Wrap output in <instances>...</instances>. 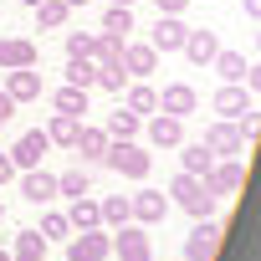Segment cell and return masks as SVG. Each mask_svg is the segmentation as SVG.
<instances>
[{
	"mask_svg": "<svg viewBox=\"0 0 261 261\" xmlns=\"http://www.w3.org/2000/svg\"><path fill=\"white\" fill-rule=\"evenodd\" d=\"M102 164H108L113 174H123V179L144 185V179H149V169H154V154H149L144 144H134V139H113V144H108V154H102Z\"/></svg>",
	"mask_w": 261,
	"mask_h": 261,
	"instance_id": "cell-1",
	"label": "cell"
},
{
	"mask_svg": "<svg viewBox=\"0 0 261 261\" xmlns=\"http://www.w3.org/2000/svg\"><path fill=\"white\" fill-rule=\"evenodd\" d=\"M169 195H174V205L185 210V215H195V220H205V215H215V195H210V185L200 179V174H174V185H169Z\"/></svg>",
	"mask_w": 261,
	"mask_h": 261,
	"instance_id": "cell-2",
	"label": "cell"
},
{
	"mask_svg": "<svg viewBox=\"0 0 261 261\" xmlns=\"http://www.w3.org/2000/svg\"><path fill=\"white\" fill-rule=\"evenodd\" d=\"M108 256H113V230L92 225V230L67 236V261H108Z\"/></svg>",
	"mask_w": 261,
	"mask_h": 261,
	"instance_id": "cell-3",
	"label": "cell"
},
{
	"mask_svg": "<svg viewBox=\"0 0 261 261\" xmlns=\"http://www.w3.org/2000/svg\"><path fill=\"white\" fill-rule=\"evenodd\" d=\"M113 256L118 261H154V241H149V225H118L113 230Z\"/></svg>",
	"mask_w": 261,
	"mask_h": 261,
	"instance_id": "cell-4",
	"label": "cell"
},
{
	"mask_svg": "<svg viewBox=\"0 0 261 261\" xmlns=\"http://www.w3.org/2000/svg\"><path fill=\"white\" fill-rule=\"evenodd\" d=\"M220 220L215 215H205V220H195V230L185 236V261H215V251H220Z\"/></svg>",
	"mask_w": 261,
	"mask_h": 261,
	"instance_id": "cell-5",
	"label": "cell"
},
{
	"mask_svg": "<svg viewBox=\"0 0 261 261\" xmlns=\"http://www.w3.org/2000/svg\"><path fill=\"white\" fill-rule=\"evenodd\" d=\"M123 72H128V82H149L154 72H159V51L149 46V41H123Z\"/></svg>",
	"mask_w": 261,
	"mask_h": 261,
	"instance_id": "cell-6",
	"label": "cell"
},
{
	"mask_svg": "<svg viewBox=\"0 0 261 261\" xmlns=\"http://www.w3.org/2000/svg\"><path fill=\"white\" fill-rule=\"evenodd\" d=\"M169 215V200H164V190H139V195H128V220L134 225H159Z\"/></svg>",
	"mask_w": 261,
	"mask_h": 261,
	"instance_id": "cell-7",
	"label": "cell"
},
{
	"mask_svg": "<svg viewBox=\"0 0 261 261\" xmlns=\"http://www.w3.org/2000/svg\"><path fill=\"white\" fill-rule=\"evenodd\" d=\"M46 149H51V139L41 134V128H26V134H21V139L6 149V154H11V164H16V169H41Z\"/></svg>",
	"mask_w": 261,
	"mask_h": 261,
	"instance_id": "cell-8",
	"label": "cell"
},
{
	"mask_svg": "<svg viewBox=\"0 0 261 261\" xmlns=\"http://www.w3.org/2000/svg\"><path fill=\"white\" fill-rule=\"evenodd\" d=\"M205 185H210V195H215V200H230V195L246 185V164H241V159H220V164H210Z\"/></svg>",
	"mask_w": 261,
	"mask_h": 261,
	"instance_id": "cell-9",
	"label": "cell"
},
{
	"mask_svg": "<svg viewBox=\"0 0 261 261\" xmlns=\"http://www.w3.org/2000/svg\"><path fill=\"white\" fill-rule=\"evenodd\" d=\"M41 46L31 36H0V72H16V67H36Z\"/></svg>",
	"mask_w": 261,
	"mask_h": 261,
	"instance_id": "cell-10",
	"label": "cell"
},
{
	"mask_svg": "<svg viewBox=\"0 0 261 261\" xmlns=\"http://www.w3.org/2000/svg\"><path fill=\"white\" fill-rule=\"evenodd\" d=\"M200 144H205L215 159H241V154H246V144H241V134H236V123H225V118L205 128V139H200Z\"/></svg>",
	"mask_w": 261,
	"mask_h": 261,
	"instance_id": "cell-11",
	"label": "cell"
},
{
	"mask_svg": "<svg viewBox=\"0 0 261 261\" xmlns=\"http://www.w3.org/2000/svg\"><path fill=\"white\" fill-rule=\"evenodd\" d=\"M159 113H169V118H190V113H200V92H195L190 82H169V87L159 92Z\"/></svg>",
	"mask_w": 261,
	"mask_h": 261,
	"instance_id": "cell-12",
	"label": "cell"
},
{
	"mask_svg": "<svg viewBox=\"0 0 261 261\" xmlns=\"http://www.w3.org/2000/svg\"><path fill=\"white\" fill-rule=\"evenodd\" d=\"M210 108H215V113H220L225 123H236L241 113H251V108H256V97H251V92H246L241 82H225V87H220V92L210 97Z\"/></svg>",
	"mask_w": 261,
	"mask_h": 261,
	"instance_id": "cell-13",
	"label": "cell"
},
{
	"mask_svg": "<svg viewBox=\"0 0 261 261\" xmlns=\"http://www.w3.org/2000/svg\"><path fill=\"white\" fill-rule=\"evenodd\" d=\"M0 92L21 108V102L41 97V72H36V67H16V72H6V87H0Z\"/></svg>",
	"mask_w": 261,
	"mask_h": 261,
	"instance_id": "cell-14",
	"label": "cell"
},
{
	"mask_svg": "<svg viewBox=\"0 0 261 261\" xmlns=\"http://www.w3.org/2000/svg\"><path fill=\"white\" fill-rule=\"evenodd\" d=\"M149 144H154V149H179V144H185V118L149 113Z\"/></svg>",
	"mask_w": 261,
	"mask_h": 261,
	"instance_id": "cell-15",
	"label": "cell"
},
{
	"mask_svg": "<svg viewBox=\"0 0 261 261\" xmlns=\"http://www.w3.org/2000/svg\"><path fill=\"white\" fill-rule=\"evenodd\" d=\"M185 36H190V26H185L179 16H159V21H154V36H149V46L169 57V51H179V46H185Z\"/></svg>",
	"mask_w": 261,
	"mask_h": 261,
	"instance_id": "cell-16",
	"label": "cell"
},
{
	"mask_svg": "<svg viewBox=\"0 0 261 261\" xmlns=\"http://www.w3.org/2000/svg\"><path fill=\"white\" fill-rule=\"evenodd\" d=\"M16 179H21V195H26L31 205H51V200H57V174H46V169H21Z\"/></svg>",
	"mask_w": 261,
	"mask_h": 261,
	"instance_id": "cell-17",
	"label": "cell"
},
{
	"mask_svg": "<svg viewBox=\"0 0 261 261\" xmlns=\"http://www.w3.org/2000/svg\"><path fill=\"white\" fill-rule=\"evenodd\" d=\"M41 134L51 139V149H72V144H77V134H82V118H72V113H51Z\"/></svg>",
	"mask_w": 261,
	"mask_h": 261,
	"instance_id": "cell-18",
	"label": "cell"
},
{
	"mask_svg": "<svg viewBox=\"0 0 261 261\" xmlns=\"http://www.w3.org/2000/svg\"><path fill=\"white\" fill-rule=\"evenodd\" d=\"M108 134H102V128H87L82 123V134H77V144H72V154L82 159V164H102V154H108Z\"/></svg>",
	"mask_w": 261,
	"mask_h": 261,
	"instance_id": "cell-19",
	"label": "cell"
},
{
	"mask_svg": "<svg viewBox=\"0 0 261 261\" xmlns=\"http://www.w3.org/2000/svg\"><path fill=\"white\" fill-rule=\"evenodd\" d=\"M118 97H123V108H128V113H139V118L159 113V92H154L149 82H128V87H123Z\"/></svg>",
	"mask_w": 261,
	"mask_h": 261,
	"instance_id": "cell-20",
	"label": "cell"
},
{
	"mask_svg": "<svg viewBox=\"0 0 261 261\" xmlns=\"http://www.w3.org/2000/svg\"><path fill=\"white\" fill-rule=\"evenodd\" d=\"M179 51H185L195 67H210V62H215V51H220V41H215V31H190Z\"/></svg>",
	"mask_w": 261,
	"mask_h": 261,
	"instance_id": "cell-21",
	"label": "cell"
},
{
	"mask_svg": "<svg viewBox=\"0 0 261 261\" xmlns=\"http://www.w3.org/2000/svg\"><path fill=\"white\" fill-rule=\"evenodd\" d=\"M128 31H134V6H108L102 11V36L128 41Z\"/></svg>",
	"mask_w": 261,
	"mask_h": 261,
	"instance_id": "cell-22",
	"label": "cell"
},
{
	"mask_svg": "<svg viewBox=\"0 0 261 261\" xmlns=\"http://www.w3.org/2000/svg\"><path fill=\"white\" fill-rule=\"evenodd\" d=\"M139 128H144V118H139V113L118 108V113H108V128H102V134H108V139H139Z\"/></svg>",
	"mask_w": 261,
	"mask_h": 261,
	"instance_id": "cell-23",
	"label": "cell"
},
{
	"mask_svg": "<svg viewBox=\"0 0 261 261\" xmlns=\"http://www.w3.org/2000/svg\"><path fill=\"white\" fill-rule=\"evenodd\" d=\"M67 87H97V62L92 57H67Z\"/></svg>",
	"mask_w": 261,
	"mask_h": 261,
	"instance_id": "cell-24",
	"label": "cell"
},
{
	"mask_svg": "<svg viewBox=\"0 0 261 261\" xmlns=\"http://www.w3.org/2000/svg\"><path fill=\"white\" fill-rule=\"evenodd\" d=\"M179 164H185V174H210V164H215V154L205 149V144H179Z\"/></svg>",
	"mask_w": 261,
	"mask_h": 261,
	"instance_id": "cell-25",
	"label": "cell"
},
{
	"mask_svg": "<svg viewBox=\"0 0 261 261\" xmlns=\"http://www.w3.org/2000/svg\"><path fill=\"white\" fill-rule=\"evenodd\" d=\"M67 220H72V230H92V225H102V210H97V200H92V195H82V200H72Z\"/></svg>",
	"mask_w": 261,
	"mask_h": 261,
	"instance_id": "cell-26",
	"label": "cell"
},
{
	"mask_svg": "<svg viewBox=\"0 0 261 261\" xmlns=\"http://www.w3.org/2000/svg\"><path fill=\"white\" fill-rule=\"evenodd\" d=\"M51 108L82 118V113H87V87H57V92H51Z\"/></svg>",
	"mask_w": 261,
	"mask_h": 261,
	"instance_id": "cell-27",
	"label": "cell"
},
{
	"mask_svg": "<svg viewBox=\"0 0 261 261\" xmlns=\"http://www.w3.org/2000/svg\"><path fill=\"white\" fill-rule=\"evenodd\" d=\"M11 261H46V241H41V230H21Z\"/></svg>",
	"mask_w": 261,
	"mask_h": 261,
	"instance_id": "cell-28",
	"label": "cell"
},
{
	"mask_svg": "<svg viewBox=\"0 0 261 261\" xmlns=\"http://www.w3.org/2000/svg\"><path fill=\"white\" fill-rule=\"evenodd\" d=\"M72 21V6H62V0H41L36 6V26H46V31H62Z\"/></svg>",
	"mask_w": 261,
	"mask_h": 261,
	"instance_id": "cell-29",
	"label": "cell"
},
{
	"mask_svg": "<svg viewBox=\"0 0 261 261\" xmlns=\"http://www.w3.org/2000/svg\"><path fill=\"white\" fill-rule=\"evenodd\" d=\"M57 195H67V200H82V195H92V179H87V169H67V174H57Z\"/></svg>",
	"mask_w": 261,
	"mask_h": 261,
	"instance_id": "cell-30",
	"label": "cell"
},
{
	"mask_svg": "<svg viewBox=\"0 0 261 261\" xmlns=\"http://www.w3.org/2000/svg\"><path fill=\"white\" fill-rule=\"evenodd\" d=\"M97 210H102V230L128 225V195H108V200H97Z\"/></svg>",
	"mask_w": 261,
	"mask_h": 261,
	"instance_id": "cell-31",
	"label": "cell"
},
{
	"mask_svg": "<svg viewBox=\"0 0 261 261\" xmlns=\"http://www.w3.org/2000/svg\"><path fill=\"white\" fill-rule=\"evenodd\" d=\"M210 67L220 72V82H241V77H246V57H241V51H215Z\"/></svg>",
	"mask_w": 261,
	"mask_h": 261,
	"instance_id": "cell-32",
	"label": "cell"
},
{
	"mask_svg": "<svg viewBox=\"0 0 261 261\" xmlns=\"http://www.w3.org/2000/svg\"><path fill=\"white\" fill-rule=\"evenodd\" d=\"M36 230H41V241L51 246V241H67V236H72V220H67L62 210H51V215H41V225H36Z\"/></svg>",
	"mask_w": 261,
	"mask_h": 261,
	"instance_id": "cell-33",
	"label": "cell"
},
{
	"mask_svg": "<svg viewBox=\"0 0 261 261\" xmlns=\"http://www.w3.org/2000/svg\"><path fill=\"white\" fill-rule=\"evenodd\" d=\"M97 87H102V92H123V87H128V72H123V62H108V67H97Z\"/></svg>",
	"mask_w": 261,
	"mask_h": 261,
	"instance_id": "cell-34",
	"label": "cell"
},
{
	"mask_svg": "<svg viewBox=\"0 0 261 261\" xmlns=\"http://www.w3.org/2000/svg\"><path fill=\"white\" fill-rule=\"evenodd\" d=\"M118 57H123V41H118V36H102V31H97V46H92V62H97V67H108V62H118Z\"/></svg>",
	"mask_w": 261,
	"mask_h": 261,
	"instance_id": "cell-35",
	"label": "cell"
},
{
	"mask_svg": "<svg viewBox=\"0 0 261 261\" xmlns=\"http://www.w3.org/2000/svg\"><path fill=\"white\" fill-rule=\"evenodd\" d=\"M97 31H67V57H92Z\"/></svg>",
	"mask_w": 261,
	"mask_h": 261,
	"instance_id": "cell-36",
	"label": "cell"
},
{
	"mask_svg": "<svg viewBox=\"0 0 261 261\" xmlns=\"http://www.w3.org/2000/svg\"><path fill=\"white\" fill-rule=\"evenodd\" d=\"M241 87L256 97V87H261V67H256V62H246V77H241Z\"/></svg>",
	"mask_w": 261,
	"mask_h": 261,
	"instance_id": "cell-37",
	"label": "cell"
},
{
	"mask_svg": "<svg viewBox=\"0 0 261 261\" xmlns=\"http://www.w3.org/2000/svg\"><path fill=\"white\" fill-rule=\"evenodd\" d=\"M154 6H159V16H185L190 0H154Z\"/></svg>",
	"mask_w": 261,
	"mask_h": 261,
	"instance_id": "cell-38",
	"label": "cell"
},
{
	"mask_svg": "<svg viewBox=\"0 0 261 261\" xmlns=\"http://www.w3.org/2000/svg\"><path fill=\"white\" fill-rule=\"evenodd\" d=\"M16 174H21V169H16V164H11V154H0V185H11V179H16Z\"/></svg>",
	"mask_w": 261,
	"mask_h": 261,
	"instance_id": "cell-39",
	"label": "cell"
},
{
	"mask_svg": "<svg viewBox=\"0 0 261 261\" xmlns=\"http://www.w3.org/2000/svg\"><path fill=\"white\" fill-rule=\"evenodd\" d=\"M11 118H16V102H11V97H6V92H0V128H6V123H11Z\"/></svg>",
	"mask_w": 261,
	"mask_h": 261,
	"instance_id": "cell-40",
	"label": "cell"
},
{
	"mask_svg": "<svg viewBox=\"0 0 261 261\" xmlns=\"http://www.w3.org/2000/svg\"><path fill=\"white\" fill-rule=\"evenodd\" d=\"M241 11H246V16L256 21V16H261V0H241Z\"/></svg>",
	"mask_w": 261,
	"mask_h": 261,
	"instance_id": "cell-41",
	"label": "cell"
},
{
	"mask_svg": "<svg viewBox=\"0 0 261 261\" xmlns=\"http://www.w3.org/2000/svg\"><path fill=\"white\" fill-rule=\"evenodd\" d=\"M62 6H72V11H82V6H87V0H62Z\"/></svg>",
	"mask_w": 261,
	"mask_h": 261,
	"instance_id": "cell-42",
	"label": "cell"
},
{
	"mask_svg": "<svg viewBox=\"0 0 261 261\" xmlns=\"http://www.w3.org/2000/svg\"><path fill=\"white\" fill-rule=\"evenodd\" d=\"M113 6H139V0H113Z\"/></svg>",
	"mask_w": 261,
	"mask_h": 261,
	"instance_id": "cell-43",
	"label": "cell"
},
{
	"mask_svg": "<svg viewBox=\"0 0 261 261\" xmlns=\"http://www.w3.org/2000/svg\"><path fill=\"white\" fill-rule=\"evenodd\" d=\"M21 6H31V11H36V6H41V0H21Z\"/></svg>",
	"mask_w": 261,
	"mask_h": 261,
	"instance_id": "cell-44",
	"label": "cell"
},
{
	"mask_svg": "<svg viewBox=\"0 0 261 261\" xmlns=\"http://www.w3.org/2000/svg\"><path fill=\"white\" fill-rule=\"evenodd\" d=\"M0 220H6V200H0Z\"/></svg>",
	"mask_w": 261,
	"mask_h": 261,
	"instance_id": "cell-45",
	"label": "cell"
},
{
	"mask_svg": "<svg viewBox=\"0 0 261 261\" xmlns=\"http://www.w3.org/2000/svg\"><path fill=\"white\" fill-rule=\"evenodd\" d=\"M0 261H11V251H0Z\"/></svg>",
	"mask_w": 261,
	"mask_h": 261,
	"instance_id": "cell-46",
	"label": "cell"
},
{
	"mask_svg": "<svg viewBox=\"0 0 261 261\" xmlns=\"http://www.w3.org/2000/svg\"><path fill=\"white\" fill-rule=\"evenodd\" d=\"M179 261H185V256H179Z\"/></svg>",
	"mask_w": 261,
	"mask_h": 261,
	"instance_id": "cell-47",
	"label": "cell"
}]
</instances>
